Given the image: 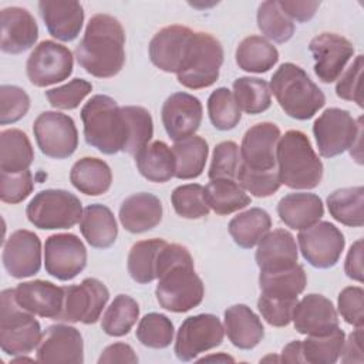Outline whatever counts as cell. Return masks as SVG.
<instances>
[{
  "mask_svg": "<svg viewBox=\"0 0 364 364\" xmlns=\"http://www.w3.org/2000/svg\"><path fill=\"white\" fill-rule=\"evenodd\" d=\"M156 279V300L168 311L185 313L203 300V283L195 272L189 250L182 245L165 243L159 253Z\"/></svg>",
  "mask_w": 364,
  "mask_h": 364,
  "instance_id": "6da1fadb",
  "label": "cell"
},
{
  "mask_svg": "<svg viewBox=\"0 0 364 364\" xmlns=\"http://www.w3.org/2000/svg\"><path fill=\"white\" fill-rule=\"evenodd\" d=\"M125 31L109 14H95L87 23L84 36L75 47L78 64L97 78L117 75L125 63Z\"/></svg>",
  "mask_w": 364,
  "mask_h": 364,
  "instance_id": "7a4b0ae2",
  "label": "cell"
},
{
  "mask_svg": "<svg viewBox=\"0 0 364 364\" xmlns=\"http://www.w3.org/2000/svg\"><path fill=\"white\" fill-rule=\"evenodd\" d=\"M276 165L280 182L290 189H313L323 179V164L309 136L299 129H290L280 136Z\"/></svg>",
  "mask_w": 364,
  "mask_h": 364,
  "instance_id": "3957f363",
  "label": "cell"
},
{
  "mask_svg": "<svg viewBox=\"0 0 364 364\" xmlns=\"http://www.w3.org/2000/svg\"><path fill=\"white\" fill-rule=\"evenodd\" d=\"M81 119L88 145L107 155L124 152L127 122L114 98L102 94L94 95L81 108Z\"/></svg>",
  "mask_w": 364,
  "mask_h": 364,
  "instance_id": "277c9868",
  "label": "cell"
},
{
  "mask_svg": "<svg viewBox=\"0 0 364 364\" xmlns=\"http://www.w3.org/2000/svg\"><path fill=\"white\" fill-rule=\"evenodd\" d=\"M269 87L280 108L294 119H310L326 104L324 92L301 67L293 63H283L273 74Z\"/></svg>",
  "mask_w": 364,
  "mask_h": 364,
  "instance_id": "5b68a950",
  "label": "cell"
},
{
  "mask_svg": "<svg viewBox=\"0 0 364 364\" xmlns=\"http://www.w3.org/2000/svg\"><path fill=\"white\" fill-rule=\"evenodd\" d=\"M222 64L223 47L219 40L209 33L193 31L176 71V78L189 90L208 88L219 78Z\"/></svg>",
  "mask_w": 364,
  "mask_h": 364,
  "instance_id": "8992f818",
  "label": "cell"
},
{
  "mask_svg": "<svg viewBox=\"0 0 364 364\" xmlns=\"http://www.w3.org/2000/svg\"><path fill=\"white\" fill-rule=\"evenodd\" d=\"M41 327L34 314L21 309L14 297V289H6L0 296V347L3 353L17 357L38 347Z\"/></svg>",
  "mask_w": 364,
  "mask_h": 364,
  "instance_id": "52a82bcc",
  "label": "cell"
},
{
  "mask_svg": "<svg viewBox=\"0 0 364 364\" xmlns=\"http://www.w3.org/2000/svg\"><path fill=\"white\" fill-rule=\"evenodd\" d=\"M81 200L64 189H44L26 208L28 222L43 230L70 229L82 218Z\"/></svg>",
  "mask_w": 364,
  "mask_h": 364,
  "instance_id": "ba28073f",
  "label": "cell"
},
{
  "mask_svg": "<svg viewBox=\"0 0 364 364\" xmlns=\"http://www.w3.org/2000/svg\"><path fill=\"white\" fill-rule=\"evenodd\" d=\"M363 118L354 119L341 108H327L313 124V134L321 156L333 158L361 141Z\"/></svg>",
  "mask_w": 364,
  "mask_h": 364,
  "instance_id": "9c48e42d",
  "label": "cell"
},
{
  "mask_svg": "<svg viewBox=\"0 0 364 364\" xmlns=\"http://www.w3.org/2000/svg\"><path fill=\"white\" fill-rule=\"evenodd\" d=\"M108 299L107 286L95 277H87L80 284L64 286L63 309L55 320L94 324L98 321Z\"/></svg>",
  "mask_w": 364,
  "mask_h": 364,
  "instance_id": "30bf717a",
  "label": "cell"
},
{
  "mask_svg": "<svg viewBox=\"0 0 364 364\" xmlns=\"http://www.w3.org/2000/svg\"><path fill=\"white\" fill-rule=\"evenodd\" d=\"M33 134L40 151L53 159H65L78 146V132L74 119L58 111L41 112L33 124Z\"/></svg>",
  "mask_w": 364,
  "mask_h": 364,
  "instance_id": "8fae6325",
  "label": "cell"
},
{
  "mask_svg": "<svg viewBox=\"0 0 364 364\" xmlns=\"http://www.w3.org/2000/svg\"><path fill=\"white\" fill-rule=\"evenodd\" d=\"M225 327L215 314H196L183 320L175 340V355L192 361L199 354L222 344Z\"/></svg>",
  "mask_w": 364,
  "mask_h": 364,
  "instance_id": "7c38bea8",
  "label": "cell"
},
{
  "mask_svg": "<svg viewBox=\"0 0 364 364\" xmlns=\"http://www.w3.org/2000/svg\"><path fill=\"white\" fill-rule=\"evenodd\" d=\"M73 53L51 40L38 43L27 58L26 73L36 87H48L67 80L73 73Z\"/></svg>",
  "mask_w": 364,
  "mask_h": 364,
  "instance_id": "4fadbf2b",
  "label": "cell"
},
{
  "mask_svg": "<svg viewBox=\"0 0 364 364\" xmlns=\"http://www.w3.org/2000/svg\"><path fill=\"white\" fill-rule=\"evenodd\" d=\"M297 242L306 262L316 269L336 266L346 246L341 230L336 225L324 220L300 230Z\"/></svg>",
  "mask_w": 364,
  "mask_h": 364,
  "instance_id": "5bb4252c",
  "label": "cell"
},
{
  "mask_svg": "<svg viewBox=\"0 0 364 364\" xmlns=\"http://www.w3.org/2000/svg\"><path fill=\"white\" fill-rule=\"evenodd\" d=\"M46 272L63 282L73 280L87 266V249L73 233H55L44 243Z\"/></svg>",
  "mask_w": 364,
  "mask_h": 364,
  "instance_id": "9a60e30c",
  "label": "cell"
},
{
  "mask_svg": "<svg viewBox=\"0 0 364 364\" xmlns=\"http://www.w3.org/2000/svg\"><path fill=\"white\" fill-rule=\"evenodd\" d=\"M309 50L316 61L314 74L326 84L338 80L354 54L350 40L336 33H321L313 37Z\"/></svg>",
  "mask_w": 364,
  "mask_h": 364,
  "instance_id": "2e32d148",
  "label": "cell"
},
{
  "mask_svg": "<svg viewBox=\"0 0 364 364\" xmlns=\"http://www.w3.org/2000/svg\"><path fill=\"white\" fill-rule=\"evenodd\" d=\"M3 266L14 279L31 277L41 267V242L38 236L27 229L13 232L4 242Z\"/></svg>",
  "mask_w": 364,
  "mask_h": 364,
  "instance_id": "e0dca14e",
  "label": "cell"
},
{
  "mask_svg": "<svg viewBox=\"0 0 364 364\" xmlns=\"http://www.w3.org/2000/svg\"><path fill=\"white\" fill-rule=\"evenodd\" d=\"M202 104L188 92L171 94L161 111V118L168 136L178 142L186 139L199 129L202 122Z\"/></svg>",
  "mask_w": 364,
  "mask_h": 364,
  "instance_id": "ac0fdd59",
  "label": "cell"
},
{
  "mask_svg": "<svg viewBox=\"0 0 364 364\" xmlns=\"http://www.w3.org/2000/svg\"><path fill=\"white\" fill-rule=\"evenodd\" d=\"M280 129L273 122H259L250 127L242 139V164L253 171H272L276 168V146Z\"/></svg>",
  "mask_w": 364,
  "mask_h": 364,
  "instance_id": "d6986e66",
  "label": "cell"
},
{
  "mask_svg": "<svg viewBox=\"0 0 364 364\" xmlns=\"http://www.w3.org/2000/svg\"><path fill=\"white\" fill-rule=\"evenodd\" d=\"M40 363H84V343L81 333L67 324L50 326L37 347Z\"/></svg>",
  "mask_w": 364,
  "mask_h": 364,
  "instance_id": "ffe728a7",
  "label": "cell"
},
{
  "mask_svg": "<svg viewBox=\"0 0 364 364\" xmlns=\"http://www.w3.org/2000/svg\"><path fill=\"white\" fill-rule=\"evenodd\" d=\"M291 321L300 334L326 336L338 327V314L327 297L310 293L296 303Z\"/></svg>",
  "mask_w": 364,
  "mask_h": 364,
  "instance_id": "44dd1931",
  "label": "cell"
},
{
  "mask_svg": "<svg viewBox=\"0 0 364 364\" xmlns=\"http://www.w3.org/2000/svg\"><path fill=\"white\" fill-rule=\"evenodd\" d=\"M0 47L7 54H20L31 48L38 38L36 18L27 9L4 7L0 11Z\"/></svg>",
  "mask_w": 364,
  "mask_h": 364,
  "instance_id": "7402d4cb",
  "label": "cell"
},
{
  "mask_svg": "<svg viewBox=\"0 0 364 364\" xmlns=\"http://www.w3.org/2000/svg\"><path fill=\"white\" fill-rule=\"evenodd\" d=\"M14 297L17 304L26 311L55 320L63 309L64 287L47 280L23 282L14 289Z\"/></svg>",
  "mask_w": 364,
  "mask_h": 364,
  "instance_id": "603a6c76",
  "label": "cell"
},
{
  "mask_svg": "<svg viewBox=\"0 0 364 364\" xmlns=\"http://www.w3.org/2000/svg\"><path fill=\"white\" fill-rule=\"evenodd\" d=\"M192 34V28L179 24L161 28L149 43L152 64L161 71L176 74Z\"/></svg>",
  "mask_w": 364,
  "mask_h": 364,
  "instance_id": "cb8c5ba5",
  "label": "cell"
},
{
  "mask_svg": "<svg viewBox=\"0 0 364 364\" xmlns=\"http://www.w3.org/2000/svg\"><path fill=\"white\" fill-rule=\"evenodd\" d=\"M38 10L48 33L54 38L73 41L80 34L84 23V9L78 1L41 0Z\"/></svg>",
  "mask_w": 364,
  "mask_h": 364,
  "instance_id": "d4e9b609",
  "label": "cell"
},
{
  "mask_svg": "<svg viewBox=\"0 0 364 364\" xmlns=\"http://www.w3.org/2000/svg\"><path fill=\"white\" fill-rule=\"evenodd\" d=\"M255 257L260 272H277L293 267L299 259L296 239L284 229H274L257 243Z\"/></svg>",
  "mask_w": 364,
  "mask_h": 364,
  "instance_id": "484cf974",
  "label": "cell"
},
{
  "mask_svg": "<svg viewBox=\"0 0 364 364\" xmlns=\"http://www.w3.org/2000/svg\"><path fill=\"white\" fill-rule=\"evenodd\" d=\"M119 222L131 233H144L162 220V202L158 196L139 192L128 196L119 208Z\"/></svg>",
  "mask_w": 364,
  "mask_h": 364,
  "instance_id": "4316f807",
  "label": "cell"
},
{
  "mask_svg": "<svg viewBox=\"0 0 364 364\" xmlns=\"http://www.w3.org/2000/svg\"><path fill=\"white\" fill-rule=\"evenodd\" d=\"M277 213L287 228L304 230L320 222L324 215V205L316 193L294 192L279 200Z\"/></svg>",
  "mask_w": 364,
  "mask_h": 364,
  "instance_id": "83f0119b",
  "label": "cell"
},
{
  "mask_svg": "<svg viewBox=\"0 0 364 364\" xmlns=\"http://www.w3.org/2000/svg\"><path fill=\"white\" fill-rule=\"evenodd\" d=\"M225 333L235 347L252 350L264 337V327L250 307L233 304L225 310Z\"/></svg>",
  "mask_w": 364,
  "mask_h": 364,
  "instance_id": "f1b7e54d",
  "label": "cell"
},
{
  "mask_svg": "<svg viewBox=\"0 0 364 364\" xmlns=\"http://www.w3.org/2000/svg\"><path fill=\"white\" fill-rule=\"evenodd\" d=\"M80 230L87 243L95 249H108L118 236V226L111 209L101 203L88 205L80 220Z\"/></svg>",
  "mask_w": 364,
  "mask_h": 364,
  "instance_id": "f546056e",
  "label": "cell"
},
{
  "mask_svg": "<svg viewBox=\"0 0 364 364\" xmlns=\"http://www.w3.org/2000/svg\"><path fill=\"white\" fill-rule=\"evenodd\" d=\"M70 181L73 186L81 193L98 196L108 192L111 188L112 172L105 161L100 158L84 156L73 165L70 171Z\"/></svg>",
  "mask_w": 364,
  "mask_h": 364,
  "instance_id": "4dcf8cb0",
  "label": "cell"
},
{
  "mask_svg": "<svg viewBox=\"0 0 364 364\" xmlns=\"http://www.w3.org/2000/svg\"><path fill=\"white\" fill-rule=\"evenodd\" d=\"M134 158L139 173L151 182L164 183L175 176L172 148L162 141L149 142Z\"/></svg>",
  "mask_w": 364,
  "mask_h": 364,
  "instance_id": "1f68e13d",
  "label": "cell"
},
{
  "mask_svg": "<svg viewBox=\"0 0 364 364\" xmlns=\"http://www.w3.org/2000/svg\"><path fill=\"white\" fill-rule=\"evenodd\" d=\"M34 161L33 145L21 129L10 128L0 134V171L17 173L28 169Z\"/></svg>",
  "mask_w": 364,
  "mask_h": 364,
  "instance_id": "d6a6232c",
  "label": "cell"
},
{
  "mask_svg": "<svg viewBox=\"0 0 364 364\" xmlns=\"http://www.w3.org/2000/svg\"><path fill=\"white\" fill-rule=\"evenodd\" d=\"M272 228L270 215L262 208H250L236 215L228 226L233 242L242 249L255 247Z\"/></svg>",
  "mask_w": 364,
  "mask_h": 364,
  "instance_id": "836d02e7",
  "label": "cell"
},
{
  "mask_svg": "<svg viewBox=\"0 0 364 364\" xmlns=\"http://www.w3.org/2000/svg\"><path fill=\"white\" fill-rule=\"evenodd\" d=\"M307 276L299 263L293 267L277 272H260L259 286L260 293L269 297L297 300V296L304 291Z\"/></svg>",
  "mask_w": 364,
  "mask_h": 364,
  "instance_id": "e575fe53",
  "label": "cell"
},
{
  "mask_svg": "<svg viewBox=\"0 0 364 364\" xmlns=\"http://www.w3.org/2000/svg\"><path fill=\"white\" fill-rule=\"evenodd\" d=\"M279 61L277 48L262 36H249L236 48V64L247 73L262 74Z\"/></svg>",
  "mask_w": 364,
  "mask_h": 364,
  "instance_id": "d590c367",
  "label": "cell"
},
{
  "mask_svg": "<svg viewBox=\"0 0 364 364\" xmlns=\"http://www.w3.org/2000/svg\"><path fill=\"white\" fill-rule=\"evenodd\" d=\"M165 243L166 240L164 239H146L132 245L128 253L127 267L134 282L146 284L156 279L159 253Z\"/></svg>",
  "mask_w": 364,
  "mask_h": 364,
  "instance_id": "8d00e7d4",
  "label": "cell"
},
{
  "mask_svg": "<svg viewBox=\"0 0 364 364\" xmlns=\"http://www.w3.org/2000/svg\"><path fill=\"white\" fill-rule=\"evenodd\" d=\"M172 152L175 156V176L178 179H193L203 172L209 148L202 136L192 135L175 142Z\"/></svg>",
  "mask_w": 364,
  "mask_h": 364,
  "instance_id": "74e56055",
  "label": "cell"
},
{
  "mask_svg": "<svg viewBox=\"0 0 364 364\" xmlns=\"http://www.w3.org/2000/svg\"><path fill=\"white\" fill-rule=\"evenodd\" d=\"M205 199L218 215H229L250 205L252 199L235 179H210L205 186Z\"/></svg>",
  "mask_w": 364,
  "mask_h": 364,
  "instance_id": "f35d334b",
  "label": "cell"
},
{
  "mask_svg": "<svg viewBox=\"0 0 364 364\" xmlns=\"http://www.w3.org/2000/svg\"><path fill=\"white\" fill-rule=\"evenodd\" d=\"M327 208L333 219L350 226L361 228L364 223V188H341L327 196Z\"/></svg>",
  "mask_w": 364,
  "mask_h": 364,
  "instance_id": "ab89813d",
  "label": "cell"
},
{
  "mask_svg": "<svg viewBox=\"0 0 364 364\" xmlns=\"http://www.w3.org/2000/svg\"><path fill=\"white\" fill-rule=\"evenodd\" d=\"M233 97L246 114H262L272 105L269 84L257 77H239L233 82Z\"/></svg>",
  "mask_w": 364,
  "mask_h": 364,
  "instance_id": "60d3db41",
  "label": "cell"
},
{
  "mask_svg": "<svg viewBox=\"0 0 364 364\" xmlns=\"http://www.w3.org/2000/svg\"><path fill=\"white\" fill-rule=\"evenodd\" d=\"M138 317V303L127 294H118L107 307L101 318V328L108 336L122 337L131 331Z\"/></svg>",
  "mask_w": 364,
  "mask_h": 364,
  "instance_id": "b9f144b4",
  "label": "cell"
},
{
  "mask_svg": "<svg viewBox=\"0 0 364 364\" xmlns=\"http://www.w3.org/2000/svg\"><path fill=\"white\" fill-rule=\"evenodd\" d=\"M127 122V144L124 152L135 156L154 135V122L148 109L136 105L121 107Z\"/></svg>",
  "mask_w": 364,
  "mask_h": 364,
  "instance_id": "7bdbcfd3",
  "label": "cell"
},
{
  "mask_svg": "<svg viewBox=\"0 0 364 364\" xmlns=\"http://www.w3.org/2000/svg\"><path fill=\"white\" fill-rule=\"evenodd\" d=\"M344 340L346 334L340 327L326 336H307L301 341L304 363L334 364L341 354Z\"/></svg>",
  "mask_w": 364,
  "mask_h": 364,
  "instance_id": "ee69618b",
  "label": "cell"
},
{
  "mask_svg": "<svg viewBox=\"0 0 364 364\" xmlns=\"http://www.w3.org/2000/svg\"><path fill=\"white\" fill-rule=\"evenodd\" d=\"M256 18L262 34L276 43H286L294 34V24L283 13L277 0H267L260 3Z\"/></svg>",
  "mask_w": 364,
  "mask_h": 364,
  "instance_id": "f6af8a7d",
  "label": "cell"
},
{
  "mask_svg": "<svg viewBox=\"0 0 364 364\" xmlns=\"http://www.w3.org/2000/svg\"><path fill=\"white\" fill-rule=\"evenodd\" d=\"M208 114L212 125L219 131L233 129L242 118V111L233 92L225 87L216 88L208 98Z\"/></svg>",
  "mask_w": 364,
  "mask_h": 364,
  "instance_id": "bcb514c9",
  "label": "cell"
},
{
  "mask_svg": "<svg viewBox=\"0 0 364 364\" xmlns=\"http://www.w3.org/2000/svg\"><path fill=\"white\" fill-rule=\"evenodd\" d=\"M138 341L149 348H166L173 341V324L161 313L145 314L136 327Z\"/></svg>",
  "mask_w": 364,
  "mask_h": 364,
  "instance_id": "7dc6e473",
  "label": "cell"
},
{
  "mask_svg": "<svg viewBox=\"0 0 364 364\" xmlns=\"http://www.w3.org/2000/svg\"><path fill=\"white\" fill-rule=\"evenodd\" d=\"M173 210L185 219H200L209 215L205 188L199 183H186L173 189L171 195Z\"/></svg>",
  "mask_w": 364,
  "mask_h": 364,
  "instance_id": "c3c4849f",
  "label": "cell"
},
{
  "mask_svg": "<svg viewBox=\"0 0 364 364\" xmlns=\"http://www.w3.org/2000/svg\"><path fill=\"white\" fill-rule=\"evenodd\" d=\"M237 183L256 198H267L279 191L282 182L277 168L272 171H253L240 162L236 173Z\"/></svg>",
  "mask_w": 364,
  "mask_h": 364,
  "instance_id": "681fc988",
  "label": "cell"
},
{
  "mask_svg": "<svg viewBox=\"0 0 364 364\" xmlns=\"http://www.w3.org/2000/svg\"><path fill=\"white\" fill-rule=\"evenodd\" d=\"M240 148L233 141L219 142L212 154L209 179H235L240 166Z\"/></svg>",
  "mask_w": 364,
  "mask_h": 364,
  "instance_id": "f907efd6",
  "label": "cell"
},
{
  "mask_svg": "<svg viewBox=\"0 0 364 364\" xmlns=\"http://www.w3.org/2000/svg\"><path fill=\"white\" fill-rule=\"evenodd\" d=\"M30 108L28 94L17 85L0 87V124H14L21 119Z\"/></svg>",
  "mask_w": 364,
  "mask_h": 364,
  "instance_id": "816d5d0a",
  "label": "cell"
},
{
  "mask_svg": "<svg viewBox=\"0 0 364 364\" xmlns=\"http://www.w3.org/2000/svg\"><path fill=\"white\" fill-rule=\"evenodd\" d=\"M92 91L90 81L84 78H74L67 84L46 91V97L51 107L58 109H74Z\"/></svg>",
  "mask_w": 364,
  "mask_h": 364,
  "instance_id": "f5cc1de1",
  "label": "cell"
},
{
  "mask_svg": "<svg viewBox=\"0 0 364 364\" xmlns=\"http://www.w3.org/2000/svg\"><path fill=\"white\" fill-rule=\"evenodd\" d=\"M34 189L33 175L28 169L17 173L1 172V189L0 199L6 203H20L23 202Z\"/></svg>",
  "mask_w": 364,
  "mask_h": 364,
  "instance_id": "db71d44e",
  "label": "cell"
},
{
  "mask_svg": "<svg viewBox=\"0 0 364 364\" xmlns=\"http://www.w3.org/2000/svg\"><path fill=\"white\" fill-rule=\"evenodd\" d=\"M364 68V57L360 54L351 63V65L346 70V73L340 77L336 85V94L341 100L353 101L360 108L364 107L361 97V75Z\"/></svg>",
  "mask_w": 364,
  "mask_h": 364,
  "instance_id": "11a10c76",
  "label": "cell"
},
{
  "mask_svg": "<svg viewBox=\"0 0 364 364\" xmlns=\"http://www.w3.org/2000/svg\"><path fill=\"white\" fill-rule=\"evenodd\" d=\"M297 300L269 297L260 293L257 300V309L262 317L273 327H284L291 321L293 309Z\"/></svg>",
  "mask_w": 364,
  "mask_h": 364,
  "instance_id": "9f6ffc18",
  "label": "cell"
},
{
  "mask_svg": "<svg viewBox=\"0 0 364 364\" xmlns=\"http://www.w3.org/2000/svg\"><path fill=\"white\" fill-rule=\"evenodd\" d=\"M363 304L364 291L360 286H348L343 289L337 299V306L341 317L347 324H351L354 327H363L364 324Z\"/></svg>",
  "mask_w": 364,
  "mask_h": 364,
  "instance_id": "6f0895ef",
  "label": "cell"
},
{
  "mask_svg": "<svg viewBox=\"0 0 364 364\" xmlns=\"http://www.w3.org/2000/svg\"><path fill=\"white\" fill-rule=\"evenodd\" d=\"M279 6L290 20L304 23V21H309L313 18V16L316 14V10L320 6V1L279 0Z\"/></svg>",
  "mask_w": 364,
  "mask_h": 364,
  "instance_id": "680465c9",
  "label": "cell"
},
{
  "mask_svg": "<svg viewBox=\"0 0 364 364\" xmlns=\"http://www.w3.org/2000/svg\"><path fill=\"white\" fill-rule=\"evenodd\" d=\"M111 363H138V357L134 348L125 343H114L104 348L98 358V364H111Z\"/></svg>",
  "mask_w": 364,
  "mask_h": 364,
  "instance_id": "91938a15",
  "label": "cell"
},
{
  "mask_svg": "<svg viewBox=\"0 0 364 364\" xmlns=\"http://www.w3.org/2000/svg\"><path fill=\"white\" fill-rule=\"evenodd\" d=\"M341 361L346 364L350 363H363V327H355V330L344 340L341 348Z\"/></svg>",
  "mask_w": 364,
  "mask_h": 364,
  "instance_id": "94428289",
  "label": "cell"
},
{
  "mask_svg": "<svg viewBox=\"0 0 364 364\" xmlns=\"http://www.w3.org/2000/svg\"><path fill=\"white\" fill-rule=\"evenodd\" d=\"M344 272L350 279L358 283L363 282V240L361 239L355 240L351 245L344 262Z\"/></svg>",
  "mask_w": 364,
  "mask_h": 364,
  "instance_id": "6125c7cd",
  "label": "cell"
},
{
  "mask_svg": "<svg viewBox=\"0 0 364 364\" xmlns=\"http://www.w3.org/2000/svg\"><path fill=\"white\" fill-rule=\"evenodd\" d=\"M280 361L284 363H304L301 353V340H294L283 347Z\"/></svg>",
  "mask_w": 364,
  "mask_h": 364,
  "instance_id": "be15d7a7",
  "label": "cell"
},
{
  "mask_svg": "<svg viewBox=\"0 0 364 364\" xmlns=\"http://www.w3.org/2000/svg\"><path fill=\"white\" fill-rule=\"evenodd\" d=\"M199 363H203V361H230V363H233L235 360H233V357H230V355H226V354H223V353H219V354H213V355H208V357H203V358H200V360H198Z\"/></svg>",
  "mask_w": 364,
  "mask_h": 364,
  "instance_id": "e7e4bbea",
  "label": "cell"
}]
</instances>
